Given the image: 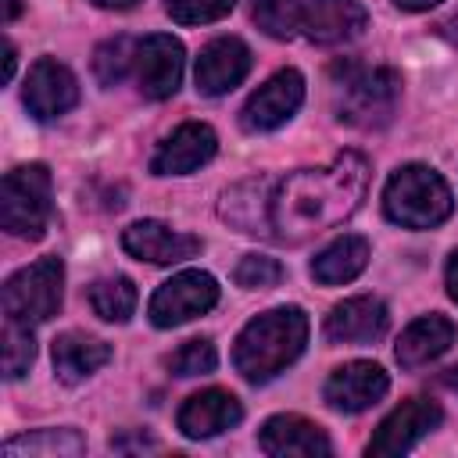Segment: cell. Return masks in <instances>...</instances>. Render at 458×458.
I'll list each match as a JSON object with an SVG mask.
<instances>
[{
	"instance_id": "obj_1",
	"label": "cell",
	"mask_w": 458,
	"mask_h": 458,
	"mask_svg": "<svg viewBox=\"0 0 458 458\" xmlns=\"http://www.w3.org/2000/svg\"><path fill=\"white\" fill-rule=\"evenodd\" d=\"M369 186V161L354 150L336 154L326 168H301L272 193V236L304 243L322 229L347 222Z\"/></svg>"
},
{
	"instance_id": "obj_2",
	"label": "cell",
	"mask_w": 458,
	"mask_h": 458,
	"mask_svg": "<svg viewBox=\"0 0 458 458\" xmlns=\"http://www.w3.org/2000/svg\"><path fill=\"white\" fill-rule=\"evenodd\" d=\"M308 344V315L301 308H272L250 318L233 347L236 372L250 383H268L279 376Z\"/></svg>"
},
{
	"instance_id": "obj_3",
	"label": "cell",
	"mask_w": 458,
	"mask_h": 458,
	"mask_svg": "<svg viewBox=\"0 0 458 458\" xmlns=\"http://www.w3.org/2000/svg\"><path fill=\"white\" fill-rule=\"evenodd\" d=\"M336 118L354 129H383L401 100V75L386 64L369 68L361 61H336Z\"/></svg>"
},
{
	"instance_id": "obj_4",
	"label": "cell",
	"mask_w": 458,
	"mask_h": 458,
	"mask_svg": "<svg viewBox=\"0 0 458 458\" xmlns=\"http://www.w3.org/2000/svg\"><path fill=\"white\" fill-rule=\"evenodd\" d=\"M454 200L440 172L429 165H404L390 175L383 190V211L404 229H433L451 215Z\"/></svg>"
},
{
	"instance_id": "obj_5",
	"label": "cell",
	"mask_w": 458,
	"mask_h": 458,
	"mask_svg": "<svg viewBox=\"0 0 458 458\" xmlns=\"http://www.w3.org/2000/svg\"><path fill=\"white\" fill-rule=\"evenodd\" d=\"M50 222V172L47 165H18L0 186V225L18 240H39Z\"/></svg>"
},
{
	"instance_id": "obj_6",
	"label": "cell",
	"mask_w": 458,
	"mask_h": 458,
	"mask_svg": "<svg viewBox=\"0 0 458 458\" xmlns=\"http://www.w3.org/2000/svg\"><path fill=\"white\" fill-rule=\"evenodd\" d=\"M61 293H64L61 258H39L4 283V315L14 322H25V326L47 322L57 315Z\"/></svg>"
},
{
	"instance_id": "obj_7",
	"label": "cell",
	"mask_w": 458,
	"mask_h": 458,
	"mask_svg": "<svg viewBox=\"0 0 458 458\" xmlns=\"http://www.w3.org/2000/svg\"><path fill=\"white\" fill-rule=\"evenodd\" d=\"M215 304H218V283L208 272L190 268V272H179L157 286L147 315L157 329H172V326H182V322L211 311Z\"/></svg>"
},
{
	"instance_id": "obj_8",
	"label": "cell",
	"mask_w": 458,
	"mask_h": 458,
	"mask_svg": "<svg viewBox=\"0 0 458 458\" xmlns=\"http://www.w3.org/2000/svg\"><path fill=\"white\" fill-rule=\"evenodd\" d=\"M301 100H304V75L297 68H283L250 93V100L240 111V125L247 132H272L293 118Z\"/></svg>"
},
{
	"instance_id": "obj_9",
	"label": "cell",
	"mask_w": 458,
	"mask_h": 458,
	"mask_svg": "<svg viewBox=\"0 0 458 458\" xmlns=\"http://www.w3.org/2000/svg\"><path fill=\"white\" fill-rule=\"evenodd\" d=\"M440 419H444V411H440L437 401H429V397H408L401 408H394V411L379 422L376 437L369 440V454H376V458L404 454V451H411L426 433H433V429L440 426Z\"/></svg>"
},
{
	"instance_id": "obj_10",
	"label": "cell",
	"mask_w": 458,
	"mask_h": 458,
	"mask_svg": "<svg viewBox=\"0 0 458 458\" xmlns=\"http://www.w3.org/2000/svg\"><path fill=\"white\" fill-rule=\"evenodd\" d=\"M182 79V43L175 36L154 32L136 43V82L147 100H165Z\"/></svg>"
},
{
	"instance_id": "obj_11",
	"label": "cell",
	"mask_w": 458,
	"mask_h": 458,
	"mask_svg": "<svg viewBox=\"0 0 458 458\" xmlns=\"http://www.w3.org/2000/svg\"><path fill=\"white\" fill-rule=\"evenodd\" d=\"M386 390H390V379L376 361H347V365L329 372L322 397L333 411L354 415V411H365L376 401H383Z\"/></svg>"
},
{
	"instance_id": "obj_12",
	"label": "cell",
	"mask_w": 458,
	"mask_h": 458,
	"mask_svg": "<svg viewBox=\"0 0 458 458\" xmlns=\"http://www.w3.org/2000/svg\"><path fill=\"white\" fill-rule=\"evenodd\" d=\"M75 104H79L75 75L61 61L39 57L29 68V79H25V107H29V114L39 118V122H50V118H61L64 111H72Z\"/></svg>"
},
{
	"instance_id": "obj_13",
	"label": "cell",
	"mask_w": 458,
	"mask_h": 458,
	"mask_svg": "<svg viewBox=\"0 0 458 458\" xmlns=\"http://www.w3.org/2000/svg\"><path fill=\"white\" fill-rule=\"evenodd\" d=\"M218 150V136L204 122H182L172 136H165L150 157L154 175H190L200 165H208Z\"/></svg>"
},
{
	"instance_id": "obj_14",
	"label": "cell",
	"mask_w": 458,
	"mask_h": 458,
	"mask_svg": "<svg viewBox=\"0 0 458 458\" xmlns=\"http://www.w3.org/2000/svg\"><path fill=\"white\" fill-rule=\"evenodd\" d=\"M247 72H250V50H247V43L236 39V36H218V39H211L200 50L193 79H197V89L200 93L222 97L229 89H236L247 79Z\"/></svg>"
},
{
	"instance_id": "obj_15",
	"label": "cell",
	"mask_w": 458,
	"mask_h": 458,
	"mask_svg": "<svg viewBox=\"0 0 458 458\" xmlns=\"http://www.w3.org/2000/svg\"><path fill=\"white\" fill-rule=\"evenodd\" d=\"M122 247L140 258V261H150V265H175V261H186L193 254H200V240L190 236V233H179L165 222H154V218H143V222H132L122 229Z\"/></svg>"
},
{
	"instance_id": "obj_16",
	"label": "cell",
	"mask_w": 458,
	"mask_h": 458,
	"mask_svg": "<svg viewBox=\"0 0 458 458\" xmlns=\"http://www.w3.org/2000/svg\"><path fill=\"white\" fill-rule=\"evenodd\" d=\"M258 444L272 458H326L333 451L326 429L301 415H272L261 426Z\"/></svg>"
},
{
	"instance_id": "obj_17",
	"label": "cell",
	"mask_w": 458,
	"mask_h": 458,
	"mask_svg": "<svg viewBox=\"0 0 458 458\" xmlns=\"http://www.w3.org/2000/svg\"><path fill=\"white\" fill-rule=\"evenodd\" d=\"M386 304L379 297H347L326 315V340L333 344H372L386 333Z\"/></svg>"
},
{
	"instance_id": "obj_18",
	"label": "cell",
	"mask_w": 458,
	"mask_h": 458,
	"mask_svg": "<svg viewBox=\"0 0 458 458\" xmlns=\"http://www.w3.org/2000/svg\"><path fill=\"white\" fill-rule=\"evenodd\" d=\"M240 419H243V408L229 390H200V394L186 397V404L179 408V429L190 440L218 437V433L233 429Z\"/></svg>"
},
{
	"instance_id": "obj_19",
	"label": "cell",
	"mask_w": 458,
	"mask_h": 458,
	"mask_svg": "<svg viewBox=\"0 0 458 458\" xmlns=\"http://www.w3.org/2000/svg\"><path fill=\"white\" fill-rule=\"evenodd\" d=\"M365 25H369V14L361 0H311L304 11V32L311 43H322V47L358 39Z\"/></svg>"
},
{
	"instance_id": "obj_20",
	"label": "cell",
	"mask_w": 458,
	"mask_h": 458,
	"mask_svg": "<svg viewBox=\"0 0 458 458\" xmlns=\"http://www.w3.org/2000/svg\"><path fill=\"white\" fill-rule=\"evenodd\" d=\"M218 215L247 233V236H272V197H268V179H247L236 182L222 193Z\"/></svg>"
},
{
	"instance_id": "obj_21",
	"label": "cell",
	"mask_w": 458,
	"mask_h": 458,
	"mask_svg": "<svg viewBox=\"0 0 458 458\" xmlns=\"http://www.w3.org/2000/svg\"><path fill=\"white\" fill-rule=\"evenodd\" d=\"M454 322L451 318H444V315H422V318H415L404 333H401V340H397V361L404 365V369H419V365H429V361H437L451 344H454Z\"/></svg>"
},
{
	"instance_id": "obj_22",
	"label": "cell",
	"mask_w": 458,
	"mask_h": 458,
	"mask_svg": "<svg viewBox=\"0 0 458 458\" xmlns=\"http://www.w3.org/2000/svg\"><path fill=\"white\" fill-rule=\"evenodd\" d=\"M111 361V347L86 333H61L54 340V372L61 383H82Z\"/></svg>"
},
{
	"instance_id": "obj_23",
	"label": "cell",
	"mask_w": 458,
	"mask_h": 458,
	"mask_svg": "<svg viewBox=\"0 0 458 458\" xmlns=\"http://www.w3.org/2000/svg\"><path fill=\"white\" fill-rule=\"evenodd\" d=\"M369 265V243L361 236H336L326 250H318V258L311 261V279L322 286H340L351 283L354 276H361Z\"/></svg>"
},
{
	"instance_id": "obj_24",
	"label": "cell",
	"mask_w": 458,
	"mask_h": 458,
	"mask_svg": "<svg viewBox=\"0 0 458 458\" xmlns=\"http://www.w3.org/2000/svg\"><path fill=\"white\" fill-rule=\"evenodd\" d=\"M86 440L75 429H32L4 444L7 458H79Z\"/></svg>"
},
{
	"instance_id": "obj_25",
	"label": "cell",
	"mask_w": 458,
	"mask_h": 458,
	"mask_svg": "<svg viewBox=\"0 0 458 458\" xmlns=\"http://www.w3.org/2000/svg\"><path fill=\"white\" fill-rule=\"evenodd\" d=\"M89 308L104 322H125L136 311V286L125 276H107L89 286Z\"/></svg>"
},
{
	"instance_id": "obj_26",
	"label": "cell",
	"mask_w": 458,
	"mask_h": 458,
	"mask_svg": "<svg viewBox=\"0 0 458 458\" xmlns=\"http://www.w3.org/2000/svg\"><path fill=\"white\" fill-rule=\"evenodd\" d=\"M258 29L272 39H293L304 29V7L301 0H254L250 7Z\"/></svg>"
},
{
	"instance_id": "obj_27",
	"label": "cell",
	"mask_w": 458,
	"mask_h": 458,
	"mask_svg": "<svg viewBox=\"0 0 458 458\" xmlns=\"http://www.w3.org/2000/svg\"><path fill=\"white\" fill-rule=\"evenodd\" d=\"M129 68H136V43H132L129 36H114V39H107V43L97 47V54H93V72H97V79H100L104 86L122 82Z\"/></svg>"
},
{
	"instance_id": "obj_28",
	"label": "cell",
	"mask_w": 458,
	"mask_h": 458,
	"mask_svg": "<svg viewBox=\"0 0 458 458\" xmlns=\"http://www.w3.org/2000/svg\"><path fill=\"white\" fill-rule=\"evenodd\" d=\"M36 358V340H32V329L25 322H14L7 318L4 326V376L7 379H21L29 372Z\"/></svg>"
},
{
	"instance_id": "obj_29",
	"label": "cell",
	"mask_w": 458,
	"mask_h": 458,
	"mask_svg": "<svg viewBox=\"0 0 458 458\" xmlns=\"http://www.w3.org/2000/svg\"><path fill=\"white\" fill-rule=\"evenodd\" d=\"M215 365H218V354H215V344L211 340H186L172 358H168V369L175 372V376H182V379H190V376H208V372H215Z\"/></svg>"
},
{
	"instance_id": "obj_30",
	"label": "cell",
	"mask_w": 458,
	"mask_h": 458,
	"mask_svg": "<svg viewBox=\"0 0 458 458\" xmlns=\"http://www.w3.org/2000/svg\"><path fill=\"white\" fill-rule=\"evenodd\" d=\"M233 279H236V286H243V290H272V286H279V279H283V265H279L276 258H268V254H247V258L233 268Z\"/></svg>"
},
{
	"instance_id": "obj_31",
	"label": "cell",
	"mask_w": 458,
	"mask_h": 458,
	"mask_svg": "<svg viewBox=\"0 0 458 458\" xmlns=\"http://www.w3.org/2000/svg\"><path fill=\"white\" fill-rule=\"evenodd\" d=\"M233 4L236 0H165V11L179 25H204V21L225 18L233 11Z\"/></svg>"
},
{
	"instance_id": "obj_32",
	"label": "cell",
	"mask_w": 458,
	"mask_h": 458,
	"mask_svg": "<svg viewBox=\"0 0 458 458\" xmlns=\"http://www.w3.org/2000/svg\"><path fill=\"white\" fill-rule=\"evenodd\" d=\"M447 293L451 301H458V250L447 258Z\"/></svg>"
},
{
	"instance_id": "obj_33",
	"label": "cell",
	"mask_w": 458,
	"mask_h": 458,
	"mask_svg": "<svg viewBox=\"0 0 458 458\" xmlns=\"http://www.w3.org/2000/svg\"><path fill=\"white\" fill-rule=\"evenodd\" d=\"M11 75H14V43L7 39L4 43V82H11Z\"/></svg>"
},
{
	"instance_id": "obj_34",
	"label": "cell",
	"mask_w": 458,
	"mask_h": 458,
	"mask_svg": "<svg viewBox=\"0 0 458 458\" xmlns=\"http://www.w3.org/2000/svg\"><path fill=\"white\" fill-rule=\"evenodd\" d=\"M401 11H429V7H437L440 0H394Z\"/></svg>"
},
{
	"instance_id": "obj_35",
	"label": "cell",
	"mask_w": 458,
	"mask_h": 458,
	"mask_svg": "<svg viewBox=\"0 0 458 458\" xmlns=\"http://www.w3.org/2000/svg\"><path fill=\"white\" fill-rule=\"evenodd\" d=\"M440 32H444V39H451V43L458 47V14H451V18L440 25Z\"/></svg>"
},
{
	"instance_id": "obj_36",
	"label": "cell",
	"mask_w": 458,
	"mask_h": 458,
	"mask_svg": "<svg viewBox=\"0 0 458 458\" xmlns=\"http://www.w3.org/2000/svg\"><path fill=\"white\" fill-rule=\"evenodd\" d=\"M18 11H21V0H4V25H11L18 18Z\"/></svg>"
},
{
	"instance_id": "obj_37",
	"label": "cell",
	"mask_w": 458,
	"mask_h": 458,
	"mask_svg": "<svg viewBox=\"0 0 458 458\" xmlns=\"http://www.w3.org/2000/svg\"><path fill=\"white\" fill-rule=\"evenodd\" d=\"M97 7H107V11H125V7H132L136 0H93Z\"/></svg>"
},
{
	"instance_id": "obj_38",
	"label": "cell",
	"mask_w": 458,
	"mask_h": 458,
	"mask_svg": "<svg viewBox=\"0 0 458 458\" xmlns=\"http://www.w3.org/2000/svg\"><path fill=\"white\" fill-rule=\"evenodd\" d=\"M444 383H447V386H451V390H454V394H458V365H454V369H447V372H444Z\"/></svg>"
}]
</instances>
